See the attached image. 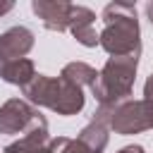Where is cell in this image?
Here are the masks:
<instances>
[{
	"instance_id": "9c48e42d",
	"label": "cell",
	"mask_w": 153,
	"mask_h": 153,
	"mask_svg": "<svg viewBox=\"0 0 153 153\" xmlns=\"http://www.w3.org/2000/svg\"><path fill=\"white\" fill-rule=\"evenodd\" d=\"M48 141H50V136H48V122H45V124L31 129L29 134L19 136L17 141L7 143L2 153H50Z\"/></svg>"
},
{
	"instance_id": "30bf717a",
	"label": "cell",
	"mask_w": 153,
	"mask_h": 153,
	"mask_svg": "<svg viewBox=\"0 0 153 153\" xmlns=\"http://www.w3.org/2000/svg\"><path fill=\"white\" fill-rule=\"evenodd\" d=\"M0 76H2L7 84H12V86L24 88V86L36 76V65H33V60H29V57L10 60V62H5V65H2Z\"/></svg>"
},
{
	"instance_id": "8fae6325",
	"label": "cell",
	"mask_w": 153,
	"mask_h": 153,
	"mask_svg": "<svg viewBox=\"0 0 153 153\" xmlns=\"http://www.w3.org/2000/svg\"><path fill=\"white\" fill-rule=\"evenodd\" d=\"M110 127L108 124H103V122H98V120H93L91 117V122L79 131V136H76V141L79 143H84L91 153H103L105 151V146H108V139H110Z\"/></svg>"
},
{
	"instance_id": "e0dca14e",
	"label": "cell",
	"mask_w": 153,
	"mask_h": 153,
	"mask_svg": "<svg viewBox=\"0 0 153 153\" xmlns=\"http://www.w3.org/2000/svg\"><path fill=\"white\" fill-rule=\"evenodd\" d=\"M146 17H148V22H151V26H153V2L146 5Z\"/></svg>"
},
{
	"instance_id": "52a82bcc",
	"label": "cell",
	"mask_w": 153,
	"mask_h": 153,
	"mask_svg": "<svg viewBox=\"0 0 153 153\" xmlns=\"http://www.w3.org/2000/svg\"><path fill=\"white\" fill-rule=\"evenodd\" d=\"M33 48V31L29 26H10L7 31L0 33V60H19Z\"/></svg>"
},
{
	"instance_id": "8992f818",
	"label": "cell",
	"mask_w": 153,
	"mask_h": 153,
	"mask_svg": "<svg viewBox=\"0 0 153 153\" xmlns=\"http://www.w3.org/2000/svg\"><path fill=\"white\" fill-rule=\"evenodd\" d=\"M33 14L43 22L48 31H67L69 29V14H72V2L67 0H31Z\"/></svg>"
},
{
	"instance_id": "7c38bea8",
	"label": "cell",
	"mask_w": 153,
	"mask_h": 153,
	"mask_svg": "<svg viewBox=\"0 0 153 153\" xmlns=\"http://www.w3.org/2000/svg\"><path fill=\"white\" fill-rule=\"evenodd\" d=\"M60 76L65 79V81H69V84H74V86H79V88H84V86H93V81L98 79V72L91 67V65H86V62H69V65H65L62 67V72H60Z\"/></svg>"
},
{
	"instance_id": "5bb4252c",
	"label": "cell",
	"mask_w": 153,
	"mask_h": 153,
	"mask_svg": "<svg viewBox=\"0 0 153 153\" xmlns=\"http://www.w3.org/2000/svg\"><path fill=\"white\" fill-rule=\"evenodd\" d=\"M141 108H143V115H146L148 129H153V100H146V98H141Z\"/></svg>"
},
{
	"instance_id": "7a4b0ae2",
	"label": "cell",
	"mask_w": 153,
	"mask_h": 153,
	"mask_svg": "<svg viewBox=\"0 0 153 153\" xmlns=\"http://www.w3.org/2000/svg\"><path fill=\"white\" fill-rule=\"evenodd\" d=\"M22 93H24V100H29L33 108L43 105L65 117L81 112L86 103V96L79 86L65 81L62 76H48V74H36L22 88Z\"/></svg>"
},
{
	"instance_id": "3957f363",
	"label": "cell",
	"mask_w": 153,
	"mask_h": 153,
	"mask_svg": "<svg viewBox=\"0 0 153 153\" xmlns=\"http://www.w3.org/2000/svg\"><path fill=\"white\" fill-rule=\"evenodd\" d=\"M139 57L141 55L108 57V62L98 72V79L91 86V93L98 100V105H112V103H120L124 98H131Z\"/></svg>"
},
{
	"instance_id": "2e32d148",
	"label": "cell",
	"mask_w": 153,
	"mask_h": 153,
	"mask_svg": "<svg viewBox=\"0 0 153 153\" xmlns=\"http://www.w3.org/2000/svg\"><path fill=\"white\" fill-rule=\"evenodd\" d=\"M117 153H143V146H139V143H134V146H124V148H120Z\"/></svg>"
},
{
	"instance_id": "9a60e30c",
	"label": "cell",
	"mask_w": 153,
	"mask_h": 153,
	"mask_svg": "<svg viewBox=\"0 0 153 153\" xmlns=\"http://www.w3.org/2000/svg\"><path fill=\"white\" fill-rule=\"evenodd\" d=\"M143 98L146 100H153V74L146 79V84H143Z\"/></svg>"
},
{
	"instance_id": "5b68a950",
	"label": "cell",
	"mask_w": 153,
	"mask_h": 153,
	"mask_svg": "<svg viewBox=\"0 0 153 153\" xmlns=\"http://www.w3.org/2000/svg\"><path fill=\"white\" fill-rule=\"evenodd\" d=\"M48 120L24 98H10L0 105V134H29Z\"/></svg>"
},
{
	"instance_id": "ac0fdd59",
	"label": "cell",
	"mask_w": 153,
	"mask_h": 153,
	"mask_svg": "<svg viewBox=\"0 0 153 153\" xmlns=\"http://www.w3.org/2000/svg\"><path fill=\"white\" fill-rule=\"evenodd\" d=\"M2 65H5V62H2V60H0V72H2Z\"/></svg>"
},
{
	"instance_id": "ba28073f",
	"label": "cell",
	"mask_w": 153,
	"mask_h": 153,
	"mask_svg": "<svg viewBox=\"0 0 153 153\" xmlns=\"http://www.w3.org/2000/svg\"><path fill=\"white\" fill-rule=\"evenodd\" d=\"M93 10L84 7V5H72V14H69V31L76 38V43L86 45V48H96L98 45V33L93 29Z\"/></svg>"
},
{
	"instance_id": "6da1fadb",
	"label": "cell",
	"mask_w": 153,
	"mask_h": 153,
	"mask_svg": "<svg viewBox=\"0 0 153 153\" xmlns=\"http://www.w3.org/2000/svg\"><path fill=\"white\" fill-rule=\"evenodd\" d=\"M103 31L98 33V45L110 57L141 55V31L136 19V7L129 2H110L100 12Z\"/></svg>"
},
{
	"instance_id": "277c9868",
	"label": "cell",
	"mask_w": 153,
	"mask_h": 153,
	"mask_svg": "<svg viewBox=\"0 0 153 153\" xmlns=\"http://www.w3.org/2000/svg\"><path fill=\"white\" fill-rule=\"evenodd\" d=\"M93 120L108 124L115 134H122V136L141 134L148 129L141 100H134V98H124V100L112 103V105H98L93 112Z\"/></svg>"
},
{
	"instance_id": "4fadbf2b",
	"label": "cell",
	"mask_w": 153,
	"mask_h": 153,
	"mask_svg": "<svg viewBox=\"0 0 153 153\" xmlns=\"http://www.w3.org/2000/svg\"><path fill=\"white\" fill-rule=\"evenodd\" d=\"M48 148H50V153H91L84 143H79L76 139H69V136L50 139L48 141Z\"/></svg>"
}]
</instances>
